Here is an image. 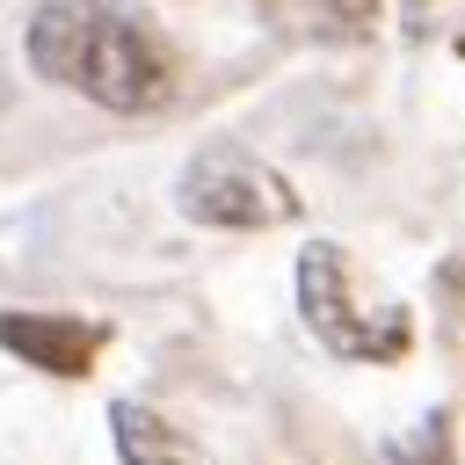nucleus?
<instances>
[{
  "label": "nucleus",
  "instance_id": "f03ea898",
  "mask_svg": "<svg viewBox=\"0 0 465 465\" xmlns=\"http://www.w3.org/2000/svg\"><path fill=\"white\" fill-rule=\"evenodd\" d=\"M298 305H305L312 341H327V349L349 356V363H392V356H407V341H414L407 305H392L385 291H371L334 240H312V247L298 254Z\"/></svg>",
  "mask_w": 465,
  "mask_h": 465
},
{
  "label": "nucleus",
  "instance_id": "f257e3e1",
  "mask_svg": "<svg viewBox=\"0 0 465 465\" xmlns=\"http://www.w3.org/2000/svg\"><path fill=\"white\" fill-rule=\"evenodd\" d=\"M29 65L116 116L160 109L174 94V51L109 0H44L29 15Z\"/></svg>",
  "mask_w": 465,
  "mask_h": 465
},
{
  "label": "nucleus",
  "instance_id": "423d86ee",
  "mask_svg": "<svg viewBox=\"0 0 465 465\" xmlns=\"http://www.w3.org/2000/svg\"><path fill=\"white\" fill-rule=\"evenodd\" d=\"M392 458H400V465H458V450H450V429H443V421H429L421 436H407Z\"/></svg>",
  "mask_w": 465,
  "mask_h": 465
},
{
  "label": "nucleus",
  "instance_id": "0eeeda50",
  "mask_svg": "<svg viewBox=\"0 0 465 465\" xmlns=\"http://www.w3.org/2000/svg\"><path fill=\"white\" fill-rule=\"evenodd\" d=\"M320 7H327V15H334V22H341V29H371V22H378V7H385V0H320Z\"/></svg>",
  "mask_w": 465,
  "mask_h": 465
},
{
  "label": "nucleus",
  "instance_id": "39448f33",
  "mask_svg": "<svg viewBox=\"0 0 465 465\" xmlns=\"http://www.w3.org/2000/svg\"><path fill=\"white\" fill-rule=\"evenodd\" d=\"M109 429H116V458L124 465H196V443L167 414H153L138 400H116L109 407Z\"/></svg>",
  "mask_w": 465,
  "mask_h": 465
},
{
  "label": "nucleus",
  "instance_id": "6e6552de",
  "mask_svg": "<svg viewBox=\"0 0 465 465\" xmlns=\"http://www.w3.org/2000/svg\"><path fill=\"white\" fill-rule=\"evenodd\" d=\"M407 7H421V0H407Z\"/></svg>",
  "mask_w": 465,
  "mask_h": 465
},
{
  "label": "nucleus",
  "instance_id": "7ed1b4c3",
  "mask_svg": "<svg viewBox=\"0 0 465 465\" xmlns=\"http://www.w3.org/2000/svg\"><path fill=\"white\" fill-rule=\"evenodd\" d=\"M182 211L196 225H218V232H269V225L298 218V189L269 160H254L240 145H211L182 174Z\"/></svg>",
  "mask_w": 465,
  "mask_h": 465
},
{
  "label": "nucleus",
  "instance_id": "20e7f679",
  "mask_svg": "<svg viewBox=\"0 0 465 465\" xmlns=\"http://www.w3.org/2000/svg\"><path fill=\"white\" fill-rule=\"evenodd\" d=\"M102 327L73 320V312H0V349H15L22 363L51 371V378H87L102 356Z\"/></svg>",
  "mask_w": 465,
  "mask_h": 465
}]
</instances>
